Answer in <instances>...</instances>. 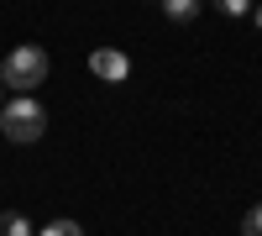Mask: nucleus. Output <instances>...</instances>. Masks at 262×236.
I'll return each mask as SVG.
<instances>
[{"instance_id": "obj_6", "label": "nucleus", "mask_w": 262, "mask_h": 236, "mask_svg": "<svg viewBox=\"0 0 262 236\" xmlns=\"http://www.w3.org/2000/svg\"><path fill=\"white\" fill-rule=\"evenodd\" d=\"M37 236H84V226H79V221H48Z\"/></svg>"}, {"instance_id": "obj_8", "label": "nucleus", "mask_w": 262, "mask_h": 236, "mask_svg": "<svg viewBox=\"0 0 262 236\" xmlns=\"http://www.w3.org/2000/svg\"><path fill=\"white\" fill-rule=\"evenodd\" d=\"M242 236H262V205L247 210V221H242Z\"/></svg>"}, {"instance_id": "obj_2", "label": "nucleus", "mask_w": 262, "mask_h": 236, "mask_svg": "<svg viewBox=\"0 0 262 236\" xmlns=\"http://www.w3.org/2000/svg\"><path fill=\"white\" fill-rule=\"evenodd\" d=\"M42 79H48V53L32 48V42H27V48H16L6 63H0V84L16 90V95H32Z\"/></svg>"}, {"instance_id": "obj_7", "label": "nucleus", "mask_w": 262, "mask_h": 236, "mask_svg": "<svg viewBox=\"0 0 262 236\" xmlns=\"http://www.w3.org/2000/svg\"><path fill=\"white\" fill-rule=\"evenodd\" d=\"M210 6L221 11V16H252V6H257V0H210Z\"/></svg>"}, {"instance_id": "obj_3", "label": "nucleus", "mask_w": 262, "mask_h": 236, "mask_svg": "<svg viewBox=\"0 0 262 236\" xmlns=\"http://www.w3.org/2000/svg\"><path fill=\"white\" fill-rule=\"evenodd\" d=\"M90 69H95V79H105V84H126V79H131V58H126L121 48H95V53H90Z\"/></svg>"}, {"instance_id": "obj_4", "label": "nucleus", "mask_w": 262, "mask_h": 236, "mask_svg": "<svg viewBox=\"0 0 262 236\" xmlns=\"http://www.w3.org/2000/svg\"><path fill=\"white\" fill-rule=\"evenodd\" d=\"M200 6H205V0H163V11H168V21H179V27H189V21L200 16Z\"/></svg>"}, {"instance_id": "obj_9", "label": "nucleus", "mask_w": 262, "mask_h": 236, "mask_svg": "<svg viewBox=\"0 0 262 236\" xmlns=\"http://www.w3.org/2000/svg\"><path fill=\"white\" fill-rule=\"evenodd\" d=\"M252 21H257V32H262V6H252Z\"/></svg>"}, {"instance_id": "obj_1", "label": "nucleus", "mask_w": 262, "mask_h": 236, "mask_svg": "<svg viewBox=\"0 0 262 236\" xmlns=\"http://www.w3.org/2000/svg\"><path fill=\"white\" fill-rule=\"evenodd\" d=\"M42 132H48V111H42L32 95H16L11 105H0V137H6V142L27 147V142H37Z\"/></svg>"}, {"instance_id": "obj_5", "label": "nucleus", "mask_w": 262, "mask_h": 236, "mask_svg": "<svg viewBox=\"0 0 262 236\" xmlns=\"http://www.w3.org/2000/svg\"><path fill=\"white\" fill-rule=\"evenodd\" d=\"M0 236H37V231H32L27 216H16V210H11V216H0Z\"/></svg>"}]
</instances>
